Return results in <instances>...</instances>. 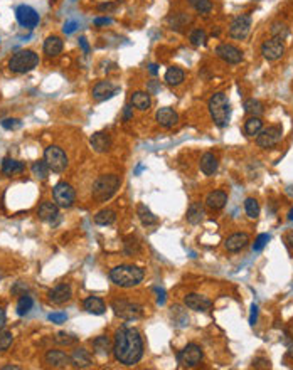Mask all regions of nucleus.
Listing matches in <instances>:
<instances>
[{
  "label": "nucleus",
  "mask_w": 293,
  "mask_h": 370,
  "mask_svg": "<svg viewBox=\"0 0 293 370\" xmlns=\"http://www.w3.org/2000/svg\"><path fill=\"white\" fill-rule=\"evenodd\" d=\"M216 54L221 61L227 64H239L243 61V52L232 44H219L216 48Z\"/></svg>",
  "instance_id": "nucleus-13"
},
{
  "label": "nucleus",
  "mask_w": 293,
  "mask_h": 370,
  "mask_svg": "<svg viewBox=\"0 0 293 370\" xmlns=\"http://www.w3.org/2000/svg\"><path fill=\"white\" fill-rule=\"evenodd\" d=\"M271 36L275 37L278 40H285L288 34H290V30H288L286 24H283V22H273L271 24Z\"/></svg>",
  "instance_id": "nucleus-38"
},
{
  "label": "nucleus",
  "mask_w": 293,
  "mask_h": 370,
  "mask_svg": "<svg viewBox=\"0 0 293 370\" xmlns=\"http://www.w3.org/2000/svg\"><path fill=\"white\" fill-rule=\"evenodd\" d=\"M115 220H116V214H115V210H111V209H103L95 216V222L98 226H110V224H113Z\"/></svg>",
  "instance_id": "nucleus-36"
},
{
  "label": "nucleus",
  "mask_w": 293,
  "mask_h": 370,
  "mask_svg": "<svg viewBox=\"0 0 293 370\" xmlns=\"http://www.w3.org/2000/svg\"><path fill=\"white\" fill-rule=\"evenodd\" d=\"M80 46H81L83 52H85L86 56L90 54V44H88V40L85 39V37H81V39H80Z\"/></svg>",
  "instance_id": "nucleus-52"
},
{
  "label": "nucleus",
  "mask_w": 293,
  "mask_h": 370,
  "mask_svg": "<svg viewBox=\"0 0 293 370\" xmlns=\"http://www.w3.org/2000/svg\"><path fill=\"white\" fill-rule=\"evenodd\" d=\"M111 308H113L116 316L123 318V320H127V322L138 320L143 314L142 304H138L135 302H128V300H115V302L111 303Z\"/></svg>",
  "instance_id": "nucleus-7"
},
{
  "label": "nucleus",
  "mask_w": 293,
  "mask_h": 370,
  "mask_svg": "<svg viewBox=\"0 0 293 370\" xmlns=\"http://www.w3.org/2000/svg\"><path fill=\"white\" fill-rule=\"evenodd\" d=\"M199 165H201V170L204 175H207V177H211L217 172V165H219V162H217L216 155L212 154H204L201 156V162H199Z\"/></svg>",
  "instance_id": "nucleus-28"
},
{
  "label": "nucleus",
  "mask_w": 293,
  "mask_h": 370,
  "mask_svg": "<svg viewBox=\"0 0 293 370\" xmlns=\"http://www.w3.org/2000/svg\"><path fill=\"white\" fill-rule=\"evenodd\" d=\"M189 40H190V44H192L194 48H201V46L206 44V40H207L206 30H204V29H194L192 32H190Z\"/></svg>",
  "instance_id": "nucleus-40"
},
{
  "label": "nucleus",
  "mask_w": 293,
  "mask_h": 370,
  "mask_svg": "<svg viewBox=\"0 0 293 370\" xmlns=\"http://www.w3.org/2000/svg\"><path fill=\"white\" fill-rule=\"evenodd\" d=\"M44 162L48 164L49 170H53L56 174H61L68 168V155L64 154L63 148L58 145H51L44 150Z\"/></svg>",
  "instance_id": "nucleus-6"
},
{
  "label": "nucleus",
  "mask_w": 293,
  "mask_h": 370,
  "mask_svg": "<svg viewBox=\"0 0 293 370\" xmlns=\"http://www.w3.org/2000/svg\"><path fill=\"white\" fill-rule=\"evenodd\" d=\"M261 54H263V58L266 59V61H276V59H280L281 56L285 54V46H283L281 40L271 37V39H268V40H264V42H263Z\"/></svg>",
  "instance_id": "nucleus-14"
},
{
  "label": "nucleus",
  "mask_w": 293,
  "mask_h": 370,
  "mask_svg": "<svg viewBox=\"0 0 293 370\" xmlns=\"http://www.w3.org/2000/svg\"><path fill=\"white\" fill-rule=\"evenodd\" d=\"M71 364L76 368H86L91 365V354L85 348H76L71 355Z\"/></svg>",
  "instance_id": "nucleus-26"
},
{
  "label": "nucleus",
  "mask_w": 293,
  "mask_h": 370,
  "mask_svg": "<svg viewBox=\"0 0 293 370\" xmlns=\"http://www.w3.org/2000/svg\"><path fill=\"white\" fill-rule=\"evenodd\" d=\"M90 143L98 154H105V152H108L111 148V138L108 133H105V132H96L95 135L91 136Z\"/></svg>",
  "instance_id": "nucleus-23"
},
{
  "label": "nucleus",
  "mask_w": 293,
  "mask_h": 370,
  "mask_svg": "<svg viewBox=\"0 0 293 370\" xmlns=\"http://www.w3.org/2000/svg\"><path fill=\"white\" fill-rule=\"evenodd\" d=\"M46 364L56 368H64L71 364V357L61 350H49L48 354H46Z\"/></svg>",
  "instance_id": "nucleus-21"
},
{
  "label": "nucleus",
  "mask_w": 293,
  "mask_h": 370,
  "mask_svg": "<svg viewBox=\"0 0 293 370\" xmlns=\"http://www.w3.org/2000/svg\"><path fill=\"white\" fill-rule=\"evenodd\" d=\"M6 323H7V314L4 312V308H0V330L6 326Z\"/></svg>",
  "instance_id": "nucleus-53"
},
{
  "label": "nucleus",
  "mask_w": 293,
  "mask_h": 370,
  "mask_svg": "<svg viewBox=\"0 0 293 370\" xmlns=\"http://www.w3.org/2000/svg\"><path fill=\"white\" fill-rule=\"evenodd\" d=\"M26 168V165L22 164L21 160H16V158H4L2 162V174L6 175V177H14V175H19L22 174Z\"/></svg>",
  "instance_id": "nucleus-27"
},
{
  "label": "nucleus",
  "mask_w": 293,
  "mask_h": 370,
  "mask_svg": "<svg viewBox=\"0 0 293 370\" xmlns=\"http://www.w3.org/2000/svg\"><path fill=\"white\" fill-rule=\"evenodd\" d=\"M184 304L190 310H194V312H209L212 306V302L211 300H207L206 296H201V294H195V293H190L184 298Z\"/></svg>",
  "instance_id": "nucleus-15"
},
{
  "label": "nucleus",
  "mask_w": 293,
  "mask_h": 370,
  "mask_svg": "<svg viewBox=\"0 0 293 370\" xmlns=\"http://www.w3.org/2000/svg\"><path fill=\"white\" fill-rule=\"evenodd\" d=\"M110 8H115L113 4H103V6H100V10H110Z\"/></svg>",
  "instance_id": "nucleus-56"
},
{
  "label": "nucleus",
  "mask_w": 293,
  "mask_h": 370,
  "mask_svg": "<svg viewBox=\"0 0 293 370\" xmlns=\"http://www.w3.org/2000/svg\"><path fill=\"white\" fill-rule=\"evenodd\" d=\"M271 240V236L269 234H259L256 239H254V242H253V251L254 252H259V251H263L264 249V246Z\"/></svg>",
  "instance_id": "nucleus-45"
},
{
  "label": "nucleus",
  "mask_w": 293,
  "mask_h": 370,
  "mask_svg": "<svg viewBox=\"0 0 293 370\" xmlns=\"http://www.w3.org/2000/svg\"><path fill=\"white\" fill-rule=\"evenodd\" d=\"M244 133H246V136H254V135H258L259 132L263 130V122H261V118L259 116H251V118H248L244 122Z\"/></svg>",
  "instance_id": "nucleus-33"
},
{
  "label": "nucleus",
  "mask_w": 293,
  "mask_h": 370,
  "mask_svg": "<svg viewBox=\"0 0 293 370\" xmlns=\"http://www.w3.org/2000/svg\"><path fill=\"white\" fill-rule=\"evenodd\" d=\"M37 216H39L41 220L44 222H51L53 224L54 220L59 219V209L56 202H43L37 209Z\"/></svg>",
  "instance_id": "nucleus-20"
},
{
  "label": "nucleus",
  "mask_w": 293,
  "mask_h": 370,
  "mask_svg": "<svg viewBox=\"0 0 293 370\" xmlns=\"http://www.w3.org/2000/svg\"><path fill=\"white\" fill-rule=\"evenodd\" d=\"M204 219V209L201 204H190L189 210H187V222L189 224H199Z\"/></svg>",
  "instance_id": "nucleus-34"
},
{
  "label": "nucleus",
  "mask_w": 293,
  "mask_h": 370,
  "mask_svg": "<svg viewBox=\"0 0 293 370\" xmlns=\"http://www.w3.org/2000/svg\"><path fill=\"white\" fill-rule=\"evenodd\" d=\"M0 124H2L6 130H17V128L22 126V122H21V120H17V118H6V120H2V122H0Z\"/></svg>",
  "instance_id": "nucleus-46"
},
{
  "label": "nucleus",
  "mask_w": 293,
  "mask_h": 370,
  "mask_svg": "<svg viewBox=\"0 0 293 370\" xmlns=\"http://www.w3.org/2000/svg\"><path fill=\"white\" fill-rule=\"evenodd\" d=\"M16 18H17L19 24H21L22 27H26V29H34L41 20V17H39V14L36 12V8H32L31 6H26V4L16 7Z\"/></svg>",
  "instance_id": "nucleus-12"
},
{
  "label": "nucleus",
  "mask_w": 293,
  "mask_h": 370,
  "mask_svg": "<svg viewBox=\"0 0 293 370\" xmlns=\"http://www.w3.org/2000/svg\"><path fill=\"white\" fill-rule=\"evenodd\" d=\"M48 318H49V322H53V323H64L68 320V314L66 313H51Z\"/></svg>",
  "instance_id": "nucleus-47"
},
{
  "label": "nucleus",
  "mask_w": 293,
  "mask_h": 370,
  "mask_svg": "<svg viewBox=\"0 0 293 370\" xmlns=\"http://www.w3.org/2000/svg\"><path fill=\"white\" fill-rule=\"evenodd\" d=\"M53 197H54V202L58 204V207L69 209L74 204V200H76V192H74V188L68 182H59L54 185Z\"/></svg>",
  "instance_id": "nucleus-9"
},
{
  "label": "nucleus",
  "mask_w": 293,
  "mask_h": 370,
  "mask_svg": "<svg viewBox=\"0 0 293 370\" xmlns=\"http://www.w3.org/2000/svg\"><path fill=\"white\" fill-rule=\"evenodd\" d=\"M31 170H32V175L37 177V178H41V180L48 178V175H49V166H48V164H46L44 160L34 162L32 166H31Z\"/></svg>",
  "instance_id": "nucleus-37"
},
{
  "label": "nucleus",
  "mask_w": 293,
  "mask_h": 370,
  "mask_svg": "<svg viewBox=\"0 0 293 370\" xmlns=\"http://www.w3.org/2000/svg\"><path fill=\"white\" fill-rule=\"evenodd\" d=\"M288 357L293 358V344H291L290 346H288Z\"/></svg>",
  "instance_id": "nucleus-59"
},
{
  "label": "nucleus",
  "mask_w": 293,
  "mask_h": 370,
  "mask_svg": "<svg viewBox=\"0 0 293 370\" xmlns=\"http://www.w3.org/2000/svg\"><path fill=\"white\" fill-rule=\"evenodd\" d=\"M130 101H132L133 108H137L138 111H147L152 106V98L148 91H135Z\"/></svg>",
  "instance_id": "nucleus-24"
},
{
  "label": "nucleus",
  "mask_w": 293,
  "mask_h": 370,
  "mask_svg": "<svg viewBox=\"0 0 293 370\" xmlns=\"http://www.w3.org/2000/svg\"><path fill=\"white\" fill-rule=\"evenodd\" d=\"M93 348H95V354H98V355H108L110 352H113L111 340L105 335L96 336V338L93 340Z\"/></svg>",
  "instance_id": "nucleus-31"
},
{
  "label": "nucleus",
  "mask_w": 293,
  "mask_h": 370,
  "mask_svg": "<svg viewBox=\"0 0 293 370\" xmlns=\"http://www.w3.org/2000/svg\"><path fill=\"white\" fill-rule=\"evenodd\" d=\"M244 111L248 114H251V116H259V114L263 113V104L254 98L246 100L244 101Z\"/></svg>",
  "instance_id": "nucleus-39"
},
{
  "label": "nucleus",
  "mask_w": 293,
  "mask_h": 370,
  "mask_svg": "<svg viewBox=\"0 0 293 370\" xmlns=\"http://www.w3.org/2000/svg\"><path fill=\"white\" fill-rule=\"evenodd\" d=\"M249 244V236L246 232H236L229 236V238L226 239L224 246L229 252H239L241 249H244L246 246Z\"/></svg>",
  "instance_id": "nucleus-19"
},
{
  "label": "nucleus",
  "mask_w": 293,
  "mask_h": 370,
  "mask_svg": "<svg viewBox=\"0 0 293 370\" xmlns=\"http://www.w3.org/2000/svg\"><path fill=\"white\" fill-rule=\"evenodd\" d=\"M251 30V17L248 14H241V16L234 17L229 26V36L236 40H243L248 37Z\"/></svg>",
  "instance_id": "nucleus-11"
},
{
  "label": "nucleus",
  "mask_w": 293,
  "mask_h": 370,
  "mask_svg": "<svg viewBox=\"0 0 293 370\" xmlns=\"http://www.w3.org/2000/svg\"><path fill=\"white\" fill-rule=\"evenodd\" d=\"M244 209H246V214H248L249 219H256L259 216V204L256 198L253 197H248L244 200Z\"/></svg>",
  "instance_id": "nucleus-41"
},
{
  "label": "nucleus",
  "mask_w": 293,
  "mask_h": 370,
  "mask_svg": "<svg viewBox=\"0 0 293 370\" xmlns=\"http://www.w3.org/2000/svg\"><path fill=\"white\" fill-rule=\"evenodd\" d=\"M49 302L54 303V304H64L66 302H69L73 296V291H71V286L63 283V284H58L54 286L53 290L49 291Z\"/></svg>",
  "instance_id": "nucleus-16"
},
{
  "label": "nucleus",
  "mask_w": 293,
  "mask_h": 370,
  "mask_svg": "<svg viewBox=\"0 0 293 370\" xmlns=\"http://www.w3.org/2000/svg\"><path fill=\"white\" fill-rule=\"evenodd\" d=\"M204 357L202 348L195 344H189L185 348H182L177 355V362L184 367H195V365L201 364V360Z\"/></svg>",
  "instance_id": "nucleus-10"
},
{
  "label": "nucleus",
  "mask_w": 293,
  "mask_h": 370,
  "mask_svg": "<svg viewBox=\"0 0 293 370\" xmlns=\"http://www.w3.org/2000/svg\"><path fill=\"white\" fill-rule=\"evenodd\" d=\"M4 370H19L21 367H17V365H6V367H2Z\"/></svg>",
  "instance_id": "nucleus-58"
},
{
  "label": "nucleus",
  "mask_w": 293,
  "mask_h": 370,
  "mask_svg": "<svg viewBox=\"0 0 293 370\" xmlns=\"http://www.w3.org/2000/svg\"><path fill=\"white\" fill-rule=\"evenodd\" d=\"M155 291H157V294H159V298H157V303H159V304H164V303H165V300H167L165 290H162V288H155Z\"/></svg>",
  "instance_id": "nucleus-50"
},
{
  "label": "nucleus",
  "mask_w": 293,
  "mask_h": 370,
  "mask_svg": "<svg viewBox=\"0 0 293 370\" xmlns=\"http://www.w3.org/2000/svg\"><path fill=\"white\" fill-rule=\"evenodd\" d=\"M281 138H283V128L280 124H271L268 128H263L256 135V145L259 148L268 150V148L276 146L281 142Z\"/></svg>",
  "instance_id": "nucleus-8"
},
{
  "label": "nucleus",
  "mask_w": 293,
  "mask_h": 370,
  "mask_svg": "<svg viewBox=\"0 0 293 370\" xmlns=\"http://www.w3.org/2000/svg\"><path fill=\"white\" fill-rule=\"evenodd\" d=\"M227 204V194L222 190H214L206 197V207L209 210H221Z\"/></svg>",
  "instance_id": "nucleus-22"
},
{
  "label": "nucleus",
  "mask_w": 293,
  "mask_h": 370,
  "mask_svg": "<svg viewBox=\"0 0 293 370\" xmlns=\"http://www.w3.org/2000/svg\"><path fill=\"white\" fill-rule=\"evenodd\" d=\"M184 78H185V72L177 66L169 68V69H167V72H165V82H167V84H170V86L182 84Z\"/></svg>",
  "instance_id": "nucleus-30"
},
{
  "label": "nucleus",
  "mask_w": 293,
  "mask_h": 370,
  "mask_svg": "<svg viewBox=\"0 0 293 370\" xmlns=\"http://www.w3.org/2000/svg\"><path fill=\"white\" fill-rule=\"evenodd\" d=\"M108 24H111V18H108V17L95 18V26H108Z\"/></svg>",
  "instance_id": "nucleus-51"
},
{
  "label": "nucleus",
  "mask_w": 293,
  "mask_h": 370,
  "mask_svg": "<svg viewBox=\"0 0 293 370\" xmlns=\"http://www.w3.org/2000/svg\"><path fill=\"white\" fill-rule=\"evenodd\" d=\"M189 4L199 14H209L212 10V2H211V0H189Z\"/></svg>",
  "instance_id": "nucleus-42"
},
{
  "label": "nucleus",
  "mask_w": 293,
  "mask_h": 370,
  "mask_svg": "<svg viewBox=\"0 0 293 370\" xmlns=\"http://www.w3.org/2000/svg\"><path fill=\"white\" fill-rule=\"evenodd\" d=\"M148 71L152 74H157L159 72V66H157V64H150V66H148Z\"/></svg>",
  "instance_id": "nucleus-55"
},
{
  "label": "nucleus",
  "mask_w": 293,
  "mask_h": 370,
  "mask_svg": "<svg viewBox=\"0 0 293 370\" xmlns=\"http://www.w3.org/2000/svg\"><path fill=\"white\" fill-rule=\"evenodd\" d=\"M116 91H118V88H115L110 81H100L93 88V98L96 101H105L115 96Z\"/></svg>",
  "instance_id": "nucleus-18"
},
{
  "label": "nucleus",
  "mask_w": 293,
  "mask_h": 370,
  "mask_svg": "<svg viewBox=\"0 0 293 370\" xmlns=\"http://www.w3.org/2000/svg\"><path fill=\"white\" fill-rule=\"evenodd\" d=\"M143 276H145V272H143L142 268L132 264L116 266L110 271V280L120 288H132V286L140 284Z\"/></svg>",
  "instance_id": "nucleus-2"
},
{
  "label": "nucleus",
  "mask_w": 293,
  "mask_h": 370,
  "mask_svg": "<svg viewBox=\"0 0 293 370\" xmlns=\"http://www.w3.org/2000/svg\"><path fill=\"white\" fill-rule=\"evenodd\" d=\"M209 113L216 126L226 128L231 120V103L224 92H214L207 103Z\"/></svg>",
  "instance_id": "nucleus-3"
},
{
  "label": "nucleus",
  "mask_w": 293,
  "mask_h": 370,
  "mask_svg": "<svg viewBox=\"0 0 293 370\" xmlns=\"http://www.w3.org/2000/svg\"><path fill=\"white\" fill-rule=\"evenodd\" d=\"M63 50V40L58 36H49L44 40V54L48 58H58Z\"/></svg>",
  "instance_id": "nucleus-25"
},
{
  "label": "nucleus",
  "mask_w": 293,
  "mask_h": 370,
  "mask_svg": "<svg viewBox=\"0 0 293 370\" xmlns=\"http://www.w3.org/2000/svg\"><path fill=\"white\" fill-rule=\"evenodd\" d=\"M113 355L120 364L132 367L143 357V340L137 328L122 326L115 333Z\"/></svg>",
  "instance_id": "nucleus-1"
},
{
  "label": "nucleus",
  "mask_w": 293,
  "mask_h": 370,
  "mask_svg": "<svg viewBox=\"0 0 293 370\" xmlns=\"http://www.w3.org/2000/svg\"><path fill=\"white\" fill-rule=\"evenodd\" d=\"M286 242L290 244V248L293 249V232H288L286 234Z\"/></svg>",
  "instance_id": "nucleus-57"
},
{
  "label": "nucleus",
  "mask_w": 293,
  "mask_h": 370,
  "mask_svg": "<svg viewBox=\"0 0 293 370\" xmlns=\"http://www.w3.org/2000/svg\"><path fill=\"white\" fill-rule=\"evenodd\" d=\"M76 29H78V22L76 20H68L66 24H64V27H63L64 34H73Z\"/></svg>",
  "instance_id": "nucleus-48"
},
{
  "label": "nucleus",
  "mask_w": 293,
  "mask_h": 370,
  "mask_svg": "<svg viewBox=\"0 0 293 370\" xmlns=\"http://www.w3.org/2000/svg\"><path fill=\"white\" fill-rule=\"evenodd\" d=\"M155 120H157V123H159L162 128H172V126H175V124H177L179 114L175 113L172 108H169V106H164V108H160L159 111H157Z\"/></svg>",
  "instance_id": "nucleus-17"
},
{
  "label": "nucleus",
  "mask_w": 293,
  "mask_h": 370,
  "mask_svg": "<svg viewBox=\"0 0 293 370\" xmlns=\"http://www.w3.org/2000/svg\"><path fill=\"white\" fill-rule=\"evenodd\" d=\"M137 216L138 219H140V222L143 226H155L157 222H159V219H157V216H153V212L148 209L147 206H143V204H140V206L137 207Z\"/></svg>",
  "instance_id": "nucleus-32"
},
{
  "label": "nucleus",
  "mask_w": 293,
  "mask_h": 370,
  "mask_svg": "<svg viewBox=\"0 0 293 370\" xmlns=\"http://www.w3.org/2000/svg\"><path fill=\"white\" fill-rule=\"evenodd\" d=\"M288 220L290 222H293V207L290 209V212H288Z\"/></svg>",
  "instance_id": "nucleus-60"
},
{
  "label": "nucleus",
  "mask_w": 293,
  "mask_h": 370,
  "mask_svg": "<svg viewBox=\"0 0 293 370\" xmlns=\"http://www.w3.org/2000/svg\"><path fill=\"white\" fill-rule=\"evenodd\" d=\"M34 306V300H32V296L29 294H21L19 296V302H17V314L19 316H24L27 314Z\"/></svg>",
  "instance_id": "nucleus-35"
},
{
  "label": "nucleus",
  "mask_w": 293,
  "mask_h": 370,
  "mask_svg": "<svg viewBox=\"0 0 293 370\" xmlns=\"http://www.w3.org/2000/svg\"><path fill=\"white\" fill-rule=\"evenodd\" d=\"M258 320V304H251V314H249V325L254 326Z\"/></svg>",
  "instance_id": "nucleus-49"
},
{
  "label": "nucleus",
  "mask_w": 293,
  "mask_h": 370,
  "mask_svg": "<svg viewBox=\"0 0 293 370\" xmlns=\"http://www.w3.org/2000/svg\"><path fill=\"white\" fill-rule=\"evenodd\" d=\"M37 64H39V56H37L34 50L24 49V50H17V52L12 56L11 61H9V69L17 74H26V72L32 71Z\"/></svg>",
  "instance_id": "nucleus-5"
},
{
  "label": "nucleus",
  "mask_w": 293,
  "mask_h": 370,
  "mask_svg": "<svg viewBox=\"0 0 293 370\" xmlns=\"http://www.w3.org/2000/svg\"><path fill=\"white\" fill-rule=\"evenodd\" d=\"M12 342H14V335L11 332H7L2 328V330H0V352H6V350L11 348Z\"/></svg>",
  "instance_id": "nucleus-44"
},
{
  "label": "nucleus",
  "mask_w": 293,
  "mask_h": 370,
  "mask_svg": "<svg viewBox=\"0 0 293 370\" xmlns=\"http://www.w3.org/2000/svg\"><path fill=\"white\" fill-rule=\"evenodd\" d=\"M54 340H56V344H59V345H74L78 342V336H74L71 333H66V332H59Z\"/></svg>",
  "instance_id": "nucleus-43"
},
{
  "label": "nucleus",
  "mask_w": 293,
  "mask_h": 370,
  "mask_svg": "<svg viewBox=\"0 0 293 370\" xmlns=\"http://www.w3.org/2000/svg\"><path fill=\"white\" fill-rule=\"evenodd\" d=\"M120 184H122V180H120L118 175H115V174L101 175V177H98L95 180V184H93V190H91L93 198H96L98 202L110 200V198L116 194V190L120 188Z\"/></svg>",
  "instance_id": "nucleus-4"
},
{
  "label": "nucleus",
  "mask_w": 293,
  "mask_h": 370,
  "mask_svg": "<svg viewBox=\"0 0 293 370\" xmlns=\"http://www.w3.org/2000/svg\"><path fill=\"white\" fill-rule=\"evenodd\" d=\"M123 118L127 120V122H128V120H132V118H133V113H132V108H130V106H125V111H123Z\"/></svg>",
  "instance_id": "nucleus-54"
},
{
  "label": "nucleus",
  "mask_w": 293,
  "mask_h": 370,
  "mask_svg": "<svg viewBox=\"0 0 293 370\" xmlns=\"http://www.w3.org/2000/svg\"><path fill=\"white\" fill-rule=\"evenodd\" d=\"M83 306H85V310L88 313L91 314H103L105 313V303L101 298H98V296H90V298L85 300V303H83Z\"/></svg>",
  "instance_id": "nucleus-29"
}]
</instances>
